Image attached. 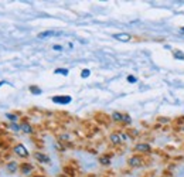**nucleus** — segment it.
Wrapping results in <instances>:
<instances>
[{"instance_id": "1", "label": "nucleus", "mask_w": 184, "mask_h": 177, "mask_svg": "<svg viewBox=\"0 0 184 177\" xmlns=\"http://www.w3.org/2000/svg\"><path fill=\"white\" fill-rule=\"evenodd\" d=\"M13 143V139L9 137V136H3V135H0V147L1 149H9L10 147V144Z\"/></svg>"}, {"instance_id": "2", "label": "nucleus", "mask_w": 184, "mask_h": 177, "mask_svg": "<svg viewBox=\"0 0 184 177\" xmlns=\"http://www.w3.org/2000/svg\"><path fill=\"white\" fill-rule=\"evenodd\" d=\"M14 152H16V155H19L20 157H27V156H28L27 149H26L23 144H16V147H14Z\"/></svg>"}, {"instance_id": "3", "label": "nucleus", "mask_w": 184, "mask_h": 177, "mask_svg": "<svg viewBox=\"0 0 184 177\" xmlns=\"http://www.w3.org/2000/svg\"><path fill=\"white\" fill-rule=\"evenodd\" d=\"M54 103H61V105H67L71 102V96H54L53 98Z\"/></svg>"}, {"instance_id": "4", "label": "nucleus", "mask_w": 184, "mask_h": 177, "mask_svg": "<svg viewBox=\"0 0 184 177\" xmlns=\"http://www.w3.org/2000/svg\"><path fill=\"white\" fill-rule=\"evenodd\" d=\"M110 140H112V143L119 144L125 140V136L120 135V133H112V135H110Z\"/></svg>"}, {"instance_id": "5", "label": "nucleus", "mask_w": 184, "mask_h": 177, "mask_svg": "<svg viewBox=\"0 0 184 177\" xmlns=\"http://www.w3.org/2000/svg\"><path fill=\"white\" fill-rule=\"evenodd\" d=\"M112 118H113L115 121H118V122H130V118L128 116V115H122V113H119V112H115V113L112 115Z\"/></svg>"}, {"instance_id": "6", "label": "nucleus", "mask_w": 184, "mask_h": 177, "mask_svg": "<svg viewBox=\"0 0 184 177\" xmlns=\"http://www.w3.org/2000/svg\"><path fill=\"white\" fill-rule=\"evenodd\" d=\"M129 165L130 166H142L143 165V160H142V157H139V156H133V157H130L129 159Z\"/></svg>"}, {"instance_id": "7", "label": "nucleus", "mask_w": 184, "mask_h": 177, "mask_svg": "<svg viewBox=\"0 0 184 177\" xmlns=\"http://www.w3.org/2000/svg\"><path fill=\"white\" fill-rule=\"evenodd\" d=\"M95 116H97L98 122H101V123H103V125H108V123H109V116H108V115H103V113L98 112Z\"/></svg>"}, {"instance_id": "8", "label": "nucleus", "mask_w": 184, "mask_h": 177, "mask_svg": "<svg viewBox=\"0 0 184 177\" xmlns=\"http://www.w3.org/2000/svg\"><path fill=\"white\" fill-rule=\"evenodd\" d=\"M34 156H35V159H37L38 162H43V163H48V162H50V157L43 155V153H40V152H37Z\"/></svg>"}, {"instance_id": "9", "label": "nucleus", "mask_w": 184, "mask_h": 177, "mask_svg": "<svg viewBox=\"0 0 184 177\" xmlns=\"http://www.w3.org/2000/svg\"><path fill=\"white\" fill-rule=\"evenodd\" d=\"M135 150H137V152H146L147 153V152H150V146L146 143H140L135 147Z\"/></svg>"}, {"instance_id": "10", "label": "nucleus", "mask_w": 184, "mask_h": 177, "mask_svg": "<svg viewBox=\"0 0 184 177\" xmlns=\"http://www.w3.org/2000/svg\"><path fill=\"white\" fill-rule=\"evenodd\" d=\"M113 38H116V40H119V41H129L132 37H130L129 34H115Z\"/></svg>"}, {"instance_id": "11", "label": "nucleus", "mask_w": 184, "mask_h": 177, "mask_svg": "<svg viewBox=\"0 0 184 177\" xmlns=\"http://www.w3.org/2000/svg\"><path fill=\"white\" fill-rule=\"evenodd\" d=\"M58 34H61V33H55V31H51V30H48V31H43V33L38 34V38H45V37H51V35H58Z\"/></svg>"}, {"instance_id": "12", "label": "nucleus", "mask_w": 184, "mask_h": 177, "mask_svg": "<svg viewBox=\"0 0 184 177\" xmlns=\"http://www.w3.org/2000/svg\"><path fill=\"white\" fill-rule=\"evenodd\" d=\"M31 169H33V167H31L30 163H23L22 166H20V170H22L24 174H28V173L31 171Z\"/></svg>"}, {"instance_id": "13", "label": "nucleus", "mask_w": 184, "mask_h": 177, "mask_svg": "<svg viewBox=\"0 0 184 177\" xmlns=\"http://www.w3.org/2000/svg\"><path fill=\"white\" fill-rule=\"evenodd\" d=\"M7 170L9 171H16L17 170V163H14V162H10V163H7Z\"/></svg>"}, {"instance_id": "14", "label": "nucleus", "mask_w": 184, "mask_h": 177, "mask_svg": "<svg viewBox=\"0 0 184 177\" xmlns=\"http://www.w3.org/2000/svg\"><path fill=\"white\" fill-rule=\"evenodd\" d=\"M64 173H67L68 176H75V170L72 167H68V166L64 167Z\"/></svg>"}, {"instance_id": "15", "label": "nucleus", "mask_w": 184, "mask_h": 177, "mask_svg": "<svg viewBox=\"0 0 184 177\" xmlns=\"http://www.w3.org/2000/svg\"><path fill=\"white\" fill-rule=\"evenodd\" d=\"M55 74H62V75H68V69H65V68H58V69H55Z\"/></svg>"}, {"instance_id": "16", "label": "nucleus", "mask_w": 184, "mask_h": 177, "mask_svg": "<svg viewBox=\"0 0 184 177\" xmlns=\"http://www.w3.org/2000/svg\"><path fill=\"white\" fill-rule=\"evenodd\" d=\"M99 162H101L102 165H108V163H109V157H106V156H102V157L99 159Z\"/></svg>"}, {"instance_id": "17", "label": "nucleus", "mask_w": 184, "mask_h": 177, "mask_svg": "<svg viewBox=\"0 0 184 177\" xmlns=\"http://www.w3.org/2000/svg\"><path fill=\"white\" fill-rule=\"evenodd\" d=\"M30 91H31L33 94H37V95H38V94H41V89L37 88V87H30Z\"/></svg>"}, {"instance_id": "18", "label": "nucleus", "mask_w": 184, "mask_h": 177, "mask_svg": "<svg viewBox=\"0 0 184 177\" xmlns=\"http://www.w3.org/2000/svg\"><path fill=\"white\" fill-rule=\"evenodd\" d=\"M174 57H176V58H180V60H184V54L181 51H176V53H174Z\"/></svg>"}, {"instance_id": "19", "label": "nucleus", "mask_w": 184, "mask_h": 177, "mask_svg": "<svg viewBox=\"0 0 184 177\" xmlns=\"http://www.w3.org/2000/svg\"><path fill=\"white\" fill-rule=\"evenodd\" d=\"M89 74H91V71H89V69H84V71H82V74H81V77L87 78V77H89Z\"/></svg>"}, {"instance_id": "20", "label": "nucleus", "mask_w": 184, "mask_h": 177, "mask_svg": "<svg viewBox=\"0 0 184 177\" xmlns=\"http://www.w3.org/2000/svg\"><path fill=\"white\" fill-rule=\"evenodd\" d=\"M23 129H24V132H27V133L31 132V128H30L28 125H24V126H23Z\"/></svg>"}, {"instance_id": "21", "label": "nucleus", "mask_w": 184, "mask_h": 177, "mask_svg": "<svg viewBox=\"0 0 184 177\" xmlns=\"http://www.w3.org/2000/svg\"><path fill=\"white\" fill-rule=\"evenodd\" d=\"M128 81H129V82H136V78L132 77V75H129V77H128Z\"/></svg>"}, {"instance_id": "22", "label": "nucleus", "mask_w": 184, "mask_h": 177, "mask_svg": "<svg viewBox=\"0 0 184 177\" xmlns=\"http://www.w3.org/2000/svg\"><path fill=\"white\" fill-rule=\"evenodd\" d=\"M7 118H9L10 121H16V119H17V116H14V115H7Z\"/></svg>"}, {"instance_id": "23", "label": "nucleus", "mask_w": 184, "mask_h": 177, "mask_svg": "<svg viewBox=\"0 0 184 177\" xmlns=\"http://www.w3.org/2000/svg\"><path fill=\"white\" fill-rule=\"evenodd\" d=\"M54 50H57V51H61V50H62V47H61V45H54Z\"/></svg>"}, {"instance_id": "24", "label": "nucleus", "mask_w": 184, "mask_h": 177, "mask_svg": "<svg viewBox=\"0 0 184 177\" xmlns=\"http://www.w3.org/2000/svg\"><path fill=\"white\" fill-rule=\"evenodd\" d=\"M183 122H184V116H181L178 121H176V123H183Z\"/></svg>"}, {"instance_id": "25", "label": "nucleus", "mask_w": 184, "mask_h": 177, "mask_svg": "<svg viewBox=\"0 0 184 177\" xmlns=\"http://www.w3.org/2000/svg\"><path fill=\"white\" fill-rule=\"evenodd\" d=\"M3 84H7V82H4V81H1V82H0V87H1Z\"/></svg>"}, {"instance_id": "26", "label": "nucleus", "mask_w": 184, "mask_h": 177, "mask_svg": "<svg viewBox=\"0 0 184 177\" xmlns=\"http://www.w3.org/2000/svg\"><path fill=\"white\" fill-rule=\"evenodd\" d=\"M181 31H183V33H184V27H183V28H181Z\"/></svg>"}, {"instance_id": "27", "label": "nucleus", "mask_w": 184, "mask_h": 177, "mask_svg": "<svg viewBox=\"0 0 184 177\" xmlns=\"http://www.w3.org/2000/svg\"><path fill=\"white\" fill-rule=\"evenodd\" d=\"M34 177H43V176H34Z\"/></svg>"}]
</instances>
